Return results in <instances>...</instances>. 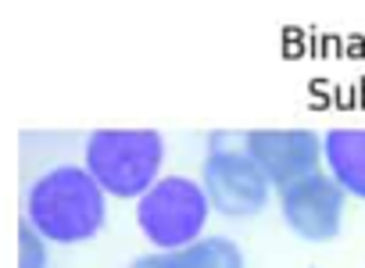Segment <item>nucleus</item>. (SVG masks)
I'll return each mask as SVG.
<instances>
[{
	"label": "nucleus",
	"instance_id": "nucleus-1",
	"mask_svg": "<svg viewBox=\"0 0 365 268\" xmlns=\"http://www.w3.org/2000/svg\"><path fill=\"white\" fill-rule=\"evenodd\" d=\"M22 222L51 247H79L104 232L108 197L83 165H51L29 182Z\"/></svg>",
	"mask_w": 365,
	"mask_h": 268
},
{
	"label": "nucleus",
	"instance_id": "nucleus-2",
	"mask_svg": "<svg viewBox=\"0 0 365 268\" xmlns=\"http://www.w3.org/2000/svg\"><path fill=\"white\" fill-rule=\"evenodd\" d=\"M165 150L158 129H93L83 143V168L108 200H140L165 175Z\"/></svg>",
	"mask_w": 365,
	"mask_h": 268
},
{
	"label": "nucleus",
	"instance_id": "nucleus-3",
	"mask_svg": "<svg viewBox=\"0 0 365 268\" xmlns=\"http://www.w3.org/2000/svg\"><path fill=\"white\" fill-rule=\"evenodd\" d=\"M136 229L154 250H179L208 236L212 204L205 197L201 179L194 175H161L136 200Z\"/></svg>",
	"mask_w": 365,
	"mask_h": 268
},
{
	"label": "nucleus",
	"instance_id": "nucleus-4",
	"mask_svg": "<svg viewBox=\"0 0 365 268\" xmlns=\"http://www.w3.org/2000/svg\"><path fill=\"white\" fill-rule=\"evenodd\" d=\"M201 186L212 211L222 218H255L276 197L244 143H230L226 136H212V147L201 161Z\"/></svg>",
	"mask_w": 365,
	"mask_h": 268
},
{
	"label": "nucleus",
	"instance_id": "nucleus-5",
	"mask_svg": "<svg viewBox=\"0 0 365 268\" xmlns=\"http://www.w3.org/2000/svg\"><path fill=\"white\" fill-rule=\"evenodd\" d=\"M276 207L283 225L304 243H333L344 229L347 193L333 182L326 168L276 190Z\"/></svg>",
	"mask_w": 365,
	"mask_h": 268
},
{
	"label": "nucleus",
	"instance_id": "nucleus-6",
	"mask_svg": "<svg viewBox=\"0 0 365 268\" xmlns=\"http://www.w3.org/2000/svg\"><path fill=\"white\" fill-rule=\"evenodd\" d=\"M240 143L272 190L322 168V133L315 129H251L240 136Z\"/></svg>",
	"mask_w": 365,
	"mask_h": 268
},
{
	"label": "nucleus",
	"instance_id": "nucleus-7",
	"mask_svg": "<svg viewBox=\"0 0 365 268\" xmlns=\"http://www.w3.org/2000/svg\"><path fill=\"white\" fill-rule=\"evenodd\" d=\"M125 268H247V257L237 239L208 232L190 247L179 250H150L133 257Z\"/></svg>",
	"mask_w": 365,
	"mask_h": 268
},
{
	"label": "nucleus",
	"instance_id": "nucleus-8",
	"mask_svg": "<svg viewBox=\"0 0 365 268\" xmlns=\"http://www.w3.org/2000/svg\"><path fill=\"white\" fill-rule=\"evenodd\" d=\"M322 168L347 193V200L354 197L365 204V129H326Z\"/></svg>",
	"mask_w": 365,
	"mask_h": 268
},
{
	"label": "nucleus",
	"instance_id": "nucleus-9",
	"mask_svg": "<svg viewBox=\"0 0 365 268\" xmlns=\"http://www.w3.org/2000/svg\"><path fill=\"white\" fill-rule=\"evenodd\" d=\"M19 268H51V243L29 222H19Z\"/></svg>",
	"mask_w": 365,
	"mask_h": 268
}]
</instances>
